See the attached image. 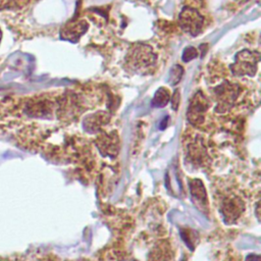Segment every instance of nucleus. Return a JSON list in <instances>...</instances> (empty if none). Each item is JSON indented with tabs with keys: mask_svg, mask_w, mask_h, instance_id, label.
Segmentation results:
<instances>
[{
	"mask_svg": "<svg viewBox=\"0 0 261 261\" xmlns=\"http://www.w3.org/2000/svg\"><path fill=\"white\" fill-rule=\"evenodd\" d=\"M155 54L151 47L145 44H136L126 54V64L135 71L148 69L155 63Z\"/></svg>",
	"mask_w": 261,
	"mask_h": 261,
	"instance_id": "obj_1",
	"label": "nucleus"
},
{
	"mask_svg": "<svg viewBox=\"0 0 261 261\" xmlns=\"http://www.w3.org/2000/svg\"><path fill=\"white\" fill-rule=\"evenodd\" d=\"M260 61V53L251 50H242L236 55L235 62L232 64L231 71L238 77L249 76L253 77Z\"/></svg>",
	"mask_w": 261,
	"mask_h": 261,
	"instance_id": "obj_2",
	"label": "nucleus"
},
{
	"mask_svg": "<svg viewBox=\"0 0 261 261\" xmlns=\"http://www.w3.org/2000/svg\"><path fill=\"white\" fill-rule=\"evenodd\" d=\"M179 23L182 30L191 36H197L203 28V17L191 8H185L179 16Z\"/></svg>",
	"mask_w": 261,
	"mask_h": 261,
	"instance_id": "obj_3",
	"label": "nucleus"
},
{
	"mask_svg": "<svg viewBox=\"0 0 261 261\" xmlns=\"http://www.w3.org/2000/svg\"><path fill=\"white\" fill-rule=\"evenodd\" d=\"M209 107V103L202 91L196 93L191 102L187 111V117L189 121L193 124H200L204 121V113Z\"/></svg>",
	"mask_w": 261,
	"mask_h": 261,
	"instance_id": "obj_4",
	"label": "nucleus"
},
{
	"mask_svg": "<svg viewBox=\"0 0 261 261\" xmlns=\"http://www.w3.org/2000/svg\"><path fill=\"white\" fill-rule=\"evenodd\" d=\"M214 93L219 101L216 109L219 111H223L224 107H226L227 109L235 102L239 95V88L236 84L225 82L214 90Z\"/></svg>",
	"mask_w": 261,
	"mask_h": 261,
	"instance_id": "obj_5",
	"label": "nucleus"
},
{
	"mask_svg": "<svg viewBox=\"0 0 261 261\" xmlns=\"http://www.w3.org/2000/svg\"><path fill=\"white\" fill-rule=\"evenodd\" d=\"M87 30L88 24L83 20H79L65 25L60 32V36L64 40L77 42Z\"/></svg>",
	"mask_w": 261,
	"mask_h": 261,
	"instance_id": "obj_6",
	"label": "nucleus"
},
{
	"mask_svg": "<svg viewBox=\"0 0 261 261\" xmlns=\"http://www.w3.org/2000/svg\"><path fill=\"white\" fill-rule=\"evenodd\" d=\"M97 144L100 148V151L104 154H108V155H114L117 152L118 149V140L117 138L114 136V134H110V135H105L99 138V140H97Z\"/></svg>",
	"mask_w": 261,
	"mask_h": 261,
	"instance_id": "obj_7",
	"label": "nucleus"
},
{
	"mask_svg": "<svg viewBox=\"0 0 261 261\" xmlns=\"http://www.w3.org/2000/svg\"><path fill=\"white\" fill-rule=\"evenodd\" d=\"M242 210H243V205L236 198H231L224 202L223 212H224V215L226 216V221L237 220L239 214L242 212Z\"/></svg>",
	"mask_w": 261,
	"mask_h": 261,
	"instance_id": "obj_8",
	"label": "nucleus"
},
{
	"mask_svg": "<svg viewBox=\"0 0 261 261\" xmlns=\"http://www.w3.org/2000/svg\"><path fill=\"white\" fill-rule=\"evenodd\" d=\"M107 113L105 112H99V113H94L91 116H88L85 119L84 125L86 127V129H88L89 132H96V130L104 123H106V121L108 120V116L106 115Z\"/></svg>",
	"mask_w": 261,
	"mask_h": 261,
	"instance_id": "obj_9",
	"label": "nucleus"
},
{
	"mask_svg": "<svg viewBox=\"0 0 261 261\" xmlns=\"http://www.w3.org/2000/svg\"><path fill=\"white\" fill-rule=\"evenodd\" d=\"M28 113L32 116H45L51 110L50 103L45 100H38L30 103L27 107Z\"/></svg>",
	"mask_w": 261,
	"mask_h": 261,
	"instance_id": "obj_10",
	"label": "nucleus"
},
{
	"mask_svg": "<svg viewBox=\"0 0 261 261\" xmlns=\"http://www.w3.org/2000/svg\"><path fill=\"white\" fill-rule=\"evenodd\" d=\"M190 187H191V192H192L193 197L196 198V200L197 201H200L201 204H204V200L206 199V195H205V190L203 188L202 183L198 180H195L190 183Z\"/></svg>",
	"mask_w": 261,
	"mask_h": 261,
	"instance_id": "obj_11",
	"label": "nucleus"
},
{
	"mask_svg": "<svg viewBox=\"0 0 261 261\" xmlns=\"http://www.w3.org/2000/svg\"><path fill=\"white\" fill-rule=\"evenodd\" d=\"M169 99H170V94L167 91V89L159 88L154 94V97L152 99V105L158 108L164 107L168 103Z\"/></svg>",
	"mask_w": 261,
	"mask_h": 261,
	"instance_id": "obj_12",
	"label": "nucleus"
},
{
	"mask_svg": "<svg viewBox=\"0 0 261 261\" xmlns=\"http://www.w3.org/2000/svg\"><path fill=\"white\" fill-rule=\"evenodd\" d=\"M183 75H184V69L181 67V65L176 64L170 71V74L168 77V83L170 85H177L181 81Z\"/></svg>",
	"mask_w": 261,
	"mask_h": 261,
	"instance_id": "obj_13",
	"label": "nucleus"
},
{
	"mask_svg": "<svg viewBox=\"0 0 261 261\" xmlns=\"http://www.w3.org/2000/svg\"><path fill=\"white\" fill-rule=\"evenodd\" d=\"M198 53H197V49L194 48V47H187L184 52H183V55H182V58L185 62H188V61H191L192 59L197 57Z\"/></svg>",
	"mask_w": 261,
	"mask_h": 261,
	"instance_id": "obj_14",
	"label": "nucleus"
},
{
	"mask_svg": "<svg viewBox=\"0 0 261 261\" xmlns=\"http://www.w3.org/2000/svg\"><path fill=\"white\" fill-rule=\"evenodd\" d=\"M180 102H181V94H180L179 89H176L172 96H171V105H172V108L175 110L178 109V107L180 105Z\"/></svg>",
	"mask_w": 261,
	"mask_h": 261,
	"instance_id": "obj_15",
	"label": "nucleus"
},
{
	"mask_svg": "<svg viewBox=\"0 0 261 261\" xmlns=\"http://www.w3.org/2000/svg\"><path fill=\"white\" fill-rule=\"evenodd\" d=\"M2 37H3V34H2V31H0V40H2Z\"/></svg>",
	"mask_w": 261,
	"mask_h": 261,
	"instance_id": "obj_16",
	"label": "nucleus"
}]
</instances>
